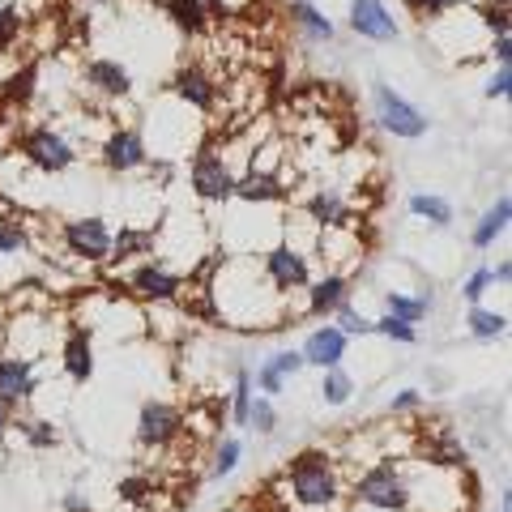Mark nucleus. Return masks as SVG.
<instances>
[{
  "label": "nucleus",
  "instance_id": "nucleus-1",
  "mask_svg": "<svg viewBox=\"0 0 512 512\" xmlns=\"http://www.w3.org/2000/svg\"><path fill=\"white\" fill-rule=\"evenodd\" d=\"M291 495L303 508H333L338 504V474L325 453H299L291 461Z\"/></svg>",
  "mask_w": 512,
  "mask_h": 512
},
{
  "label": "nucleus",
  "instance_id": "nucleus-2",
  "mask_svg": "<svg viewBox=\"0 0 512 512\" xmlns=\"http://www.w3.org/2000/svg\"><path fill=\"white\" fill-rule=\"evenodd\" d=\"M188 188H192V197L197 201L222 205V201L235 197V171L214 146H201L197 154H192V163H188Z\"/></svg>",
  "mask_w": 512,
  "mask_h": 512
},
{
  "label": "nucleus",
  "instance_id": "nucleus-3",
  "mask_svg": "<svg viewBox=\"0 0 512 512\" xmlns=\"http://www.w3.org/2000/svg\"><path fill=\"white\" fill-rule=\"evenodd\" d=\"M372 103H376V120H380L384 133H393V137H402V141H419V137H427V128H431L427 111H423V107H414L406 94H397L393 86L376 82V86H372Z\"/></svg>",
  "mask_w": 512,
  "mask_h": 512
},
{
  "label": "nucleus",
  "instance_id": "nucleus-4",
  "mask_svg": "<svg viewBox=\"0 0 512 512\" xmlns=\"http://www.w3.org/2000/svg\"><path fill=\"white\" fill-rule=\"evenodd\" d=\"M18 154L26 158L35 171L43 175H60V171H69L77 163V150H73V141L56 133L52 124H35V128H26L22 141H18Z\"/></svg>",
  "mask_w": 512,
  "mask_h": 512
},
{
  "label": "nucleus",
  "instance_id": "nucleus-5",
  "mask_svg": "<svg viewBox=\"0 0 512 512\" xmlns=\"http://www.w3.org/2000/svg\"><path fill=\"white\" fill-rule=\"evenodd\" d=\"M355 500L363 508H376V512H406L410 508V487H406V478L393 461H376V466L355 483Z\"/></svg>",
  "mask_w": 512,
  "mask_h": 512
},
{
  "label": "nucleus",
  "instance_id": "nucleus-6",
  "mask_svg": "<svg viewBox=\"0 0 512 512\" xmlns=\"http://www.w3.org/2000/svg\"><path fill=\"white\" fill-rule=\"evenodd\" d=\"M60 239H64V248H69V256H77V261H90V265L111 261V227L99 214L69 218L60 227Z\"/></svg>",
  "mask_w": 512,
  "mask_h": 512
},
{
  "label": "nucleus",
  "instance_id": "nucleus-7",
  "mask_svg": "<svg viewBox=\"0 0 512 512\" xmlns=\"http://www.w3.org/2000/svg\"><path fill=\"white\" fill-rule=\"evenodd\" d=\"M103 167L111 175H128V171H141L150 163V146H146V133L141 128H111L107 141H103Z\"/></svg>",
  "mask_w": 512,
  "mask_h": 512
},
{
  "label": "nucleus",
  "instance_id": "nucleus-8",
  "mask_svg": "<svg viewBox=\"0 0 512 512\" xmlns=\"http://www.w3.org/2000/svg\"><path fill=\"white\" fill-rule=\"evenodd\" d=\"M350 30L367 43H397L402 39V26H397L393 9L384 0H350Z\"/></svg>",
  "mask_w": 512,
  "mask_h": 512
},
{
  "label": "nucleus",
  "instance_id": "nucleus-9",
  "mask_svg": "<svg viewBox=\"0 0 512 512\" xmlns=\"http://www.w3.org/2000/svg\"><path fill=\"white\" fill-rule=\"evenodd\" d=\"M265 278L278 286V291H303L312 282V269H308V256L291 244H274L265 252Z\"/></svg>",
  "mask_w": 512,
  "mask_h": 512
},
{
  "label": "nucleus",
  "instance_id": "nucleus-10",
  "mask_svg": "<svg viewBox=\"0 0 512 512\" xmlns=\"http://www.w3.org/2000/svg\"><path fill=\"white\" fill-rule=\"evenodd\" d=\"M184 431V414L171 402H146L137 414V440L146 448H163Z\"/></svg>",
  "mask_w": 512,
  "mask_h": 512
},
{
  "label": "nucleus",
  "instance_id": "nucleus-11",
  "mask_svg": "<svg viewBox=\"0 0 512 512\" xmlns=\"http://www.w3.org/2000/svg\"><path fill=\"white\" fill-rule=\"evenodd\" d=\"M171 94H175V99H180L184 107L201 111V116H210V111L218 107V82L201 69V64H184V69L171 77Z\"/></svg>",
  "mask_w": 512,
  "mask_h": 512
},
{
  "label": "nucleus",
  "instance_id": "nucleus-12",
  "mask_svg": "<svg viewBox=\"0 0 512 512\" xmlns=\"http://www.w3.org/2000/svg\"><path fill=\"white\" fill-rule=\"evenodd\" d=\"M128 291L141 295V299H150V303H167V299H180L184 278L171 274L167 265L146 261V265H137L133 274H128Z\"/></svg>",
  "mask_w": 512,
  "mask_h": 512
},
{
  "label": "nucleus",
  "instance_id": "nucleus-13",
  "mask_svg": "<svg viewBox=\"0 0 512 512\" xmlns=\"http://www.w3.org/2000/svg\"><path fill=\"white\" fill-rule=\"evenodd\" d=\"M82 77H86V86L94 94H103V99H124V94L133 90V73H128L120 60H111V56L86 60L82 64Z\"/></svg>",
  "mask_w": 512,
  "mask_h": 512
},
{
  "label": "nucleus",
  "instance_id": "nucleus-14",
  "mask_svg": "<svg viewBox=\"0 0 512 512\" xmlns=\"http://www.w3.org/2000/svg\"><path fill=\"white\" fill-rule=\"evenodd\" d=\"M346 333L338 329V325H325V329H316V333H308V342H303V367H333V363H342L346 359Z\"/></svg>",
  "mask_w": 512,
  "mask_h": 512
},
{
  "label": "nucleus",
  "instance_id": "nucleus-15",
  "mask_svg": "<svg viewBox=\"0 0 512 512\" xmlns=\"http://www.w3.org/2000/svg\"><path fill=\"white\" fill-rule=\"evenodd\" d=\"M39 389V380H35V359H18V355H9V359H0V397H5L9 406H18V402H30Z\"/></svg>",
  "mask_w": 512,
  "mask_h": 512
},
{
  "label": "nucleus",
  "instance_id": "nucleus-16",
  "mask_svg": "<svg viewBox=\"0 0 512 512\" xmlns=\"http://www.w3.org/2000/svg\"><path fill=\"white\" fill-rule=\"evenodd\" d=\"M299 372H303V355H299V350H278L274 359H265L261 367H256L252 384L265 397H278V393H286V380H295Z\"/></svg>",
  "mask_w": 512,
  "mask_h": 512
},
{
  "label": "nucleus",
  "instance_id": "nucleus-17",
  "mask_svg": "<svg viewBox=\"0 0 512 512\" xmlns=\"http://www.w3.org/2000/svg\"><path fill=\"white\" fill-rule=\"evenodd\" d=\"M286 13H291V22H295V30L308 43H333L338 39V26H333V18L325 9L316 5V0H291V5H286Z\"/></svg>",
  "mask_w": 512,
  "mask_h": 512
},
{
  "label": "nucleus",
  "instance_id": "nucleus-18",
  "mask_svg": "<svg viewBox=\"0 0 512 512\" xmlns=\"http://www.w3.org/2000/svg\"><path fill=\"white\" fill-rule=\"evenodd\" d=\"M235 197L248 201V205H274V201H286V188L274 171L248 167L244 175H235Z\"/></svg>",
  "mask_w": 512,
  "mask_h": 512
},
{
  "label": "nucleus",
  "instance_id": "nucleus-19",
  "mask_svg": "<svg viewBox=\"0 0 512 512\" xmlns=\"http://www.w3.org/2000/svg\"><path fill=\"white\" fill-rule=\"evenodd\" d=\"M60 359H64V376H69V380L86 384V380L94 376V346H90V333H86L82 325H73V329H69Z\"/></svg>",
  "mask_w": 512,
  "mask_h": 512
},
{
  "label": "nucleus",
  "instance_id": "nucleus-20",
  "mask_svg": "<svg viewBox=\"0 0 512 512\" xmlns=\"http://www.w3.org/2000/svg\"><path fill=\"white\" fill-rule=\"evenodd\" d=\"M342 303H350V282L342 274H329V278L308 282V312L312 316H333Z\"/></svg>",
  "mask_w": 512,
  "mask_h": 512
},
{
  "label": "nucleus",
  "instance_id": "nucleus-21",
  "mask_svg": "<svg viewBox=\"0 0 512 512\" xmlns=\"http://www.w3.org/2000/svg\"><path fill=\"white\" fill-rule=\"evenodd\" d=\"M508 222H512V201H508V192H500L495 197V205L474 222V231H470V244L474 248H491L495 239H500L504 231H508Z\"/></svg>",
  "mask_w": 512,
  "mask_h": 512
},
{
  "label": "nucleus",
  "instance_id": "nucleus-22",
  "mask_svg": "<svg viewBox=\"0 0 512 512\" xmlns=\"http://www.w3.org/2000/svg\"><path fill=\"white\" fill-rule=\"evenodd\" d=\"M303 210H308V218L316 222V227H342V222L350 218L346 197H342V192H333V188L312 192V197L303 201Z\"/></svg>",
  "mask_w": 512,
  "mask_h": 512
},
{
  "label": "nucleus",
  "instance_id": "nucleus-23",
  "mask_svg": "<svg viewBox=\"0 0 512 512\" xmlns=\"http://www.w3.org/2000/svg\"><path fill=\"white\" fill-rule=\"evenodd\" d=\"M154 227H120L111 235V261H137L154 252Z\"/></svg>",
  "mask_w": 512,
  "mask_h": 512
},
{
  "label": "nucleus",
  "instance_id": "nucleus-24",
  "mask_svg": "<svg viewBox=\"0 0 512 512\" xmlns=\"http://www.w3.org/2000/svg\"><path fill=\"white\" fill-rule=\"evenodd\" d=\"M163 9L184 35H201L210 26V0H163Z\"/></svg>",
  "mask_w": 512,
  "mask_h": 512
},
{
  "label": "nucleus",
  "instance_id": "nucleus-25",
  "mask_svg": "<svg viewBox=\"0 0 512 512\" xmlns=\"http://www.w3.org/2000/svg\"><path fill=\"white\" fill-rule=\"evenodd\" d=\"M406 205H410L414 218L431 222V227H453V201L448 197H436V192H414Z\"/></svg>",
  "mask_w": 512,
  "mask_h": 512
},
{
  "label": "nucleus",
  "instance_id": "nucleus-26",
  "mask_svg": "<svg viewBox=\"0 0 512 512\" xmlns=\"http://www.w3.org/2000/svg\"><path fill=\"white\" fill-rule=\"evenodd\" d=\"M466 325L478 342H495V338H504V329H508V316L504 312H491L483 308V303H474L470 316H466Z\"/></svg>",
  "mask_w": 512,
  "mask_h": 512
},
{
  "label": "nucleus",
  "instance_id": "nucleus-27",
  "mask_svg": "<svg viewBox=\"0 0 512 512\" xmlns=\"http://www.w3.org/2000/svg\"><path fill=\"white\" fill-rule=\"evenodd\" d=\"M350 393H355V376L342 372V363L325 367V380H320V397H325V406H346Z\"/></svg>",
  "mask_w": 512,
  "mask_h": 512
},
{
  "label": "nucleus",
  "instance_id": "nucleus-28",
  "mask_svg": "<svg viewBox=\"0 0 512 512\" xmlns=\"http://www.w3.org/2000/svg\"><path fill=\"white\" fill-rule=\"evenodd\" d=\"M384 312H389V316H402V320H410V325H419V320L431 312V303H427V299H410V295H402V291H389V295H384Z\"/></svg>",
  "mask_w": 512,
  "mask_h": 512
},
{
  "label": "nucleus",
  "instance_id": "nucleus-29",
  "mask_svg": "<svg viewBox=\"0 0 512 512\" xmlns=\"http://www.w3.org/2000/svg\"><path fill=\"white\" fill-rule=\"evenodd\" d=\"M248 406H252V372L235 367V393H231V419L244 427L248 423Z\"/></svg>",
  "mask_w": 512,
  "mask_h": 512
},
{
  "label": "nucleus",
  "instance_id": "nucleus-30",
  "mask_svg": "<svg viewBox=\"0 0 512 512\" xmlns=\"http://www.w3.org/2000/svg\"><path fill=\"white\" fill-rule=\"evenodd\" d=\"M256 436H269V431L278 427V410H274V397H252V406H248V423Z\"/></svg>",
  "mask_w": 512,
  "mask_h": 512
},
{
  "label": "nucleus",
  "instance_id": "nucleus-31",
  "mask_svg": "<svg viewBox=\"0 0 512 512\" xmlns=\"http://www.w3.org/2000/svg\"><path fill=\"white\" fill-rule=\"evenodd\" d=\"M372 333L393 338V342H419V329H414L410 320H402V316H389V312H384L380 320H372Z\"/></svg>",
  "mask_w": 512,
  "mask_h": 512
},
{
  "label": "nucleus",
  "instance_id": "nucleus-32",
  "mask_svg": "<svg viewBox=\"0 0 512 512\" xmlns=\"http://www.w3.org/2000/svg\"><path fill=\"white\" fill-rule=\"evenodd\" d=\"M18 35H22V9L9 5V0H0V56L18 43Z\"/></svg>",
  "mask_w": 512,
  "mask_h": 512
},
{
  "label": "nucleus",
  "instance_id": "nucleus-33",
  "mask_svg": "<svg viewBox=\"0 0 512 512\" xmlns=\"http://www.w3.org/2000/svg\"><path fill=\"white\" fill-rule=\"evenodd\" d=\"M30 248V235L22 222H13V218H0V256H18Z\"/></svg>",
  "mask_w": 512,
  "mask_h": 512
},
{
  "label": "nucleus",
  "instance_id": "nucleus-34",
  "mask_svg": "<svg viewBox=\"0 0 512 512\" xmlns=\"http://www.w3.org/2000/svg\"><path fill=\"white\" fill-rule=\"evenodd\" d=\"M18 427H22L30 448H56V440H60L56 423H47V419H30V423H18Z\"/></svg>",
  "mask_w": 512,
  "mask_h": 512
},
{
  "label": "nucleus",
  "instance_id": "nucleus-35",
  "mask_svg": "<svg viewBox=\"0 0 512 512\" xmlns=\"http://www.w3.org/2000/svg\"><path fill=\"white\" fill-rule=\"evenodd\" d=\"M239 457H244V440L227 436V440L218 444V453H214V478H227L239 466Z\"/></svg>",
  "mask_w": 512,
  "mask_h": 512
},
{
  "label": "nucleus",
  "instance_id": "nucleus-36",
  "mask_svg": "<svg viewBox=\"0 0 512 512\" xmlns=\"http://www.w3.org/2000/svg\"><path fill=\"white\" fill-rule=\"evenodd\" d=\"M35 82H39V69H35V64H26V69L22 73H13L9 77V103H26L30 99V94H35Z\"/></svg>",
  "mask_w": 512,
  "mask_h": 512
},
{
  "label": "nucleus",
  "instance_id": "nucleus-37",
  "mask_svg": "<svg viewBox=\"0 0 512 512\" xmlns=\"http://www.w3.org/2000/svg\"><path fill=\"white\" fill-rule=\"evenodd\" d=\"M150 478L146 474H128V478H120V487H116V495L124 504H146L150 500Z\"/></svg>",
  "mask_w": 512,
  "mask_h": 512
},
{
  "label": "nucleus",
  "instance_id": "nucleus-38",
  "mask_svg": "<svg viewBox=\"0 0 512 512\" xmlns=\"http://www.w3.org/2000/svg\"><path fill=\"white\" fill-rule=\"evenodd\" d=\"M466 0H410V9L419 13L423 22H440L444 13H453V9H461Z\"/></svg>",
  "mask_w": 512,
  "mask_h": 512
},
{
  "label": "nucleus",
  "instance_id": "nucleus-39",
  "mask_svg": "<svg viewBox=\"0 0 512 512\" xmlns=\"http://www.w3.org/2000/svg\"><path fill=\"white\" fill-rule=\"evenodd\" d=\"M508 18H512V13H508L504 5H487V9H483V18H478V26H483V35H487V39H495V35H508V26H512Z\"/></svg>",
  "mask_w": 512,
  "mask_h": 512
},
{
  "label": "nucleus",
  "instance_id": "nucleus-40",
  "mask_svg": "<svg viewBox=\"0 0 512 512\" xmlns=\"http://www.w3.org/2000/svg\"><path fill=\"white\" fill-rule=\"evenodd\" d=\"M333 316H338V329L346 333V338H363V333H372V320H363L355 308H350V303H342Z\"/></svg>",
  "mask_w": 512,
  "mask_h": 512
},
{
  "label": "nucleus",
  "instance_id": "nucleus-41",
  "mask_svg": "<svg viewBox=\"0 0 512 512\" xmlns=\"http://www.w3.org/2000/svg\"><path fill=\"white\" fill-rule=\"evenodd\" d=\"M491 286H495V278H491V269H474V274H470V282H466V286H461V295H466L470 303H478V299H483V295L491 291Z\"/></svg>",
  "mask_w": 512,
  "mask_h": 512
},
{
  "label": "nucleus",
  "instance_id": "nucleus-42",
  "mask_svg": "<svg viewBox=\"0 0 512 512\" xmlns=\"http://www.w3.org/2000/svg\"><path fill=\"white\" fill-rule=\"evenodd\" d=\"M508 90H512V64H500V69L491 73V82H487V99L495 103V99H508Z\"/></svg>",
  "mask_w": 512,
  "mask_h": 512
},
{
  "label": "nucleus",
  "instance_id": "nucleus-43",
  "mask_svg": "<svg viewBox=\"0 0 512 512\" xmlns=\"http://www.w3.org/2000/svg\"><path fill=\"white\" fill-rule=\"evenodd\" d=\"M419 406H423V393H419V389H402V393H397L393 402H389L393 414H410V410H419Z\"/></svg>",
  "mask_w": 512,
  "mask_h": 512
},
{
  "label": "nucleus",
  "instance_id": "nucleus-44",
  "mask_svg": "<svg viewBox=\"0 0 512 512\" xmlns=\"http://www.w3.org/2000/svg\"><path fill=\"white\" fill-rule=\"evenodd\" d=\"M491 56H495V64H512V35H495Z\"/></svg>",
  "mask_w": 512,
  "mask_h": 512
},
{
  "label": "nucleus",
  "instance_id": "nucleus-45",
  "mask_svg": "<svg viewBox=\"0 0 512 512\" xmlns=\"http://www.w3.org/2000/svg\"><path fill=\"white\" fill-rule=\"evenodd\" d=\"M64 512H94V508H90V500H86V495L69 491V495H64Z\"/></svg>",
  "mask_w": 512,
  "mask_h": 512
},
{
  "label": "nucleus",
  "instance_id": "nucleus-46",
  "mask_svg": "<svg viewBox=\"0 0 512 512\" xmlns=\"http://www.w3.org/2000/svg\"><path fill=\"white\" fill-rule=\"evenodd\" d=\"M13 427V406L5 402V397H0V440H5V431Z\"/></svg>",
  "mask_w": 512,
  "mask_h": 512
},
{
  "label": "nucleus",
  "instance_id": "nucleus-47",
  "mask_svg": "<svg viewBox=\"0 0 512 512\" xmlns=\"http://www.w3.org/2000/svg\"><path fill=\"white\" fill-rule=\"evenodd\" d=\"M508 274H512V265H508V261H500V265L491 269V278H495V282H508Z\"/></svg>",
  "mask_w": 512,
  "mask_h": 512
},
{
  "label": "nucleus",
  "instance_id": "nucleus-48",
  "mask_svg": "<svg viewBox=\"0 0 512 512\" xmlns=\"http://www.w3.org/2000/svg\"><path fill=\"white\" fill-rule=\"evenodd\" d=\"M500 512H512V500H508V495H504V508Z\"/></svg>",
  "mask_w": 512,
  "mask_h": 512
},
{
  "label": "nucleus",
  "instance_id": "nucleus-49",
  "mask_svg": "<svg viewBox=\"0 0 512 512\" xmlns=\"http://www.w3.org/2000/svg\"><path fill=\"white\" fill-rule=\"evenodd\" d=\"M487 5H504L508 9V0H487Z\"/></svg>",
  "mask_w": 512,
  "mask_h": 512
}]
</instances>
